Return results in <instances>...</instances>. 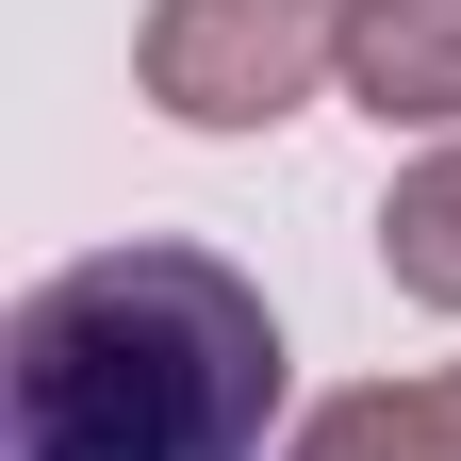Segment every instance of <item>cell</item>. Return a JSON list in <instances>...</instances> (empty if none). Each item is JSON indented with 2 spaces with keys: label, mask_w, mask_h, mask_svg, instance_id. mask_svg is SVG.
<instances>
[{
  "label": "cell",
  "mask_w": 461,
  "mask_h": 461,
  "mask_svg": "<svg viewBox=\"0 0 461 461\" xmlns=\"http://www.w3.org/2000/svg\"><path fill=\"white\" fill-rule=\"evenodd\" d=\"M280 461H461V363L429 379H363V395H330V412H297V445Z\"/></svg>",
  "instance_id": "277c9868"
},
{
  "label": "cell",
  "mask_w": 461,
  "mask_h": 461,
  "mask_svg": "<svg viewBox=\"0 0 461 461\" xmlns=\"http://www.w3.org/2000/svg\"><path fill=\"white\" fill-rule=\"evenodd\" d=\"M264 429H280V313L248 264L182 230L50 264L0 330L17 461H264Z\"/></svg>",
  "instance_id": "6da1fadb"
},
{
  "label": "cell",
  "mask_w": 461,
  "mask_h": 461,
  "mask_svg": "<svg viewBox=\"0 0 461 461\" xmlns=\"http://www.w3.org/2000/svg\"><path fill=\"white\" fill-rule=\"evenodd\" d=\"M132 83L182 132H280L313 83H346V0H149Z\"/></svg>",
  "instance_id": "7a4b0ae2"
},
{
  "label": "cell",
  "mask_w": 461,
  "mask_h": 461,
  "mask_svg": "<svg viewBox=\"0 0 461 461\" xmlns=\"http://www.w3.org/2000/svg\"><path fill=\"white\" fill-rule=\"evenodd\" d=\"M379 264H395V297L412 313H461V132L429 165H395V198H379Z\"/></svg>",
  "instance_id": "5b68a950"
},
{
  "label": "cell",
  "mask_w": 461,
  "mask_h": 461,
  "mask_svg": "<svg viewBox=\"0 0 461 461\" xmlns=\"http://www.w3.org/2000/svg\"><path fill=\"white\" fill-rule=\"evenodd\" d=\"M346 99L379 132H461V0H346Z\"/></svg>",
  "instance_id": "3957f363"
}]
</instances>
